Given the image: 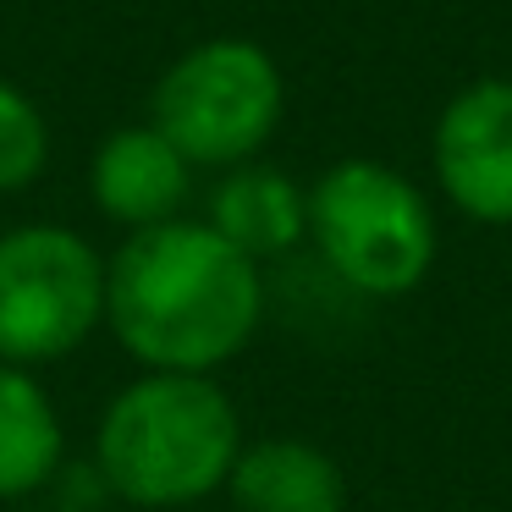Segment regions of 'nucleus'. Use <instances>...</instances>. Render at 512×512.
Masks as SVG:
<instances>
[{
    "mask_svg": "<svg viewBox=\"0 0 512 512\" xmlns=\"http://www.w3.org/2000/svg\"><path fill=\"white\" fill-rule=\"evenodd\" d=\"M17 512H56V507H17Z\"/></svg>",
    "mask_w": 512,
    "mask_h": 512,
    "instance_id": "f8f14e48",
    "label": "nucleus"
},
{
    "mask_svg": "<svg viewBox=\"0 0 512 512\" xmlns=\"http://www.w3.org/2000/svg\"><path fill=\"white\" fill-rule=\"evenodd\" d=\"M105 325V254L61 221L0 232V364L45 369Z\"/></svg>",
    "mask_w": 512,
    "mask_h": 512,
    "instance_id": "39448f33",
    "label": "nucleus"
},
{
    "mask_svg": "<svg viewBox=\"0 0 512 512\" xmlns=\"http://www.w3.org/2000/svg\"><path fill=\"white\" fill-rule=\"evenodd\" d=\"M193 193V166L155 122L116 127L89 160V199L105 221L122 232L182 221V204Z\"/></svg>",
    "mask_w": 512,
    "mask_h": 512,
    "instance_id": "0eeeda50",
    "label": "nucleus"
},
{
    "mask_svg": "<svg viewBox=\"0 0 512 512\" xmlns=\"http://www.w3.org/2000/svg\"><path fill=\"white\" fill-rule=\"evenodd\" d=\"M237 512H347V479L325 446L303 435L243 441L226 479Z\"/></svg>",
    "mask_w": 512,
    "mask_h": 512,
    "instance_id": "1a4fd4ad",
    "label": "nucleus"
},
{
    "mask_svg": "<svg viewBox=\"0 0 512 512\" xmlns=\"http://www.w3.org/2000/svg\"><path fill=\"white\" fill-rule=\"evenodd\" d=\"M265 325V276L204 221L127 232L105 254V331L144 375H215Z\"/></svg>",
    "mask_w": 512,
    "mask_h": 512,
    "instance_id": "f257e3e1",
    "label": "nucleus"
},
{
    "mask_svg": "<svg viewBox=\"0 0 512 512\" xmlns=\"http://www.w3.org/2000/svg\"><path fill=\"white\" fill-rule=\"evenodd\" d=\"M204 226L221 232L254 265H265L309 237V188H298L287 171L265 166V160H248V166L221 171V182L210 188Z\"/></svg>",
    "mask_w": 512,
    "mask_h": 512,
    "instance_id": "6e6552de",
    "label": "nucleus"
},
{
    "mask_svg": "<svg viewBox=\"0 0 512 512\" xmlns=\"http://www.w3.org/2000/svg\"><path fill=\"white\" fill-rule=\"evenodd\" d=\"M67 468V424L34 369L0 364V501L23 507Z\"/></svg>",
    "mask_w": 512,
    "mask_h": 512,
    "instance_id": "9d476101",
    "label": "nucleus"
},
{
    "mask_svg": "<svg viewBox=\"0 0 512 512\" xmlns=\"http://www.w3.org/2000/svg\"><path fill=\"white\" fill-rule=\"evenodd\" d=\"M309 243L358 298H408L435 265L430 199L380 160H336L309 188Z\"/></svg>",
    "mask_w": 512,
    "mask_h": 512,
    "instance_id": "7ed1b4c3",
    "label": "nucleus"
},
{
    "mask_svg": "<svg viewBox=\"0 0 512 512\" xmlns=\"http://www.w3.org/2000/svg\"><path fill=\"white\" fill-rule=\"evenodd\" d=\"M50 166V122L17 83L0 78V199L28 193Z\"/></svg>",
    "mask_w": 512,
    "mask_h": 512,
    "instance_id": "9b49d317",
    "label": "nucleus"
},
{
    "mask_svg": "<svg viewBox=\"0 0 512 512\" xmlns=\"http://www.w3.org/2000/svg\"><path fill=\"white\" fill-rule=\"evenodd\" d=\"M243 452L237 402L215 375H144L111 391L94 424V457L111 501L188 512L221 496Z\"/></svg>",
    "mask_w": 512,
    "mask_h": 512,
    "instance_id": "f03ea898",
    "label": "nucleus"
},
{
    "mask_svg": "<svg viewBox=\"0 0 512 512\" xmlns=\"http://www.w3.org/2000/svg\"><path fill=\"white\" fill-rule=\"evenodd\" d=\"M287 111V78L254 39H204L182 50L155 83L149 122L182 149L188 166L232 171L259 160Z\"/></svg>",
    "mask_w": 512,
    "mask_h": 512,
    "instance_id": "20e7f679",
    "label": "nucleus"
},
{
    "mask_svg": "<svg viewBox=\"0 0 512 512\" xmlns=\"http://www.w3.org/2000/svg\"><path fill=\"white\" fill-rule=\"evenodd\" d=\"M441 193L485 226H512V78H479L446 100L430 138Z\"/></svg>",
    "mask_w": 512,
    "mask_h": 512,
    "instance_id": "423d86ee",
    "label": "nucleus"
}]
</instances>
